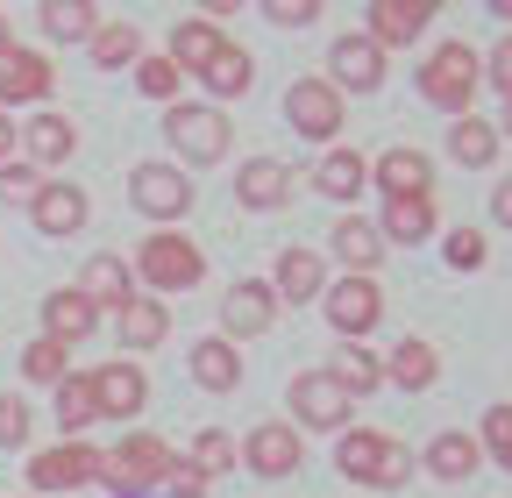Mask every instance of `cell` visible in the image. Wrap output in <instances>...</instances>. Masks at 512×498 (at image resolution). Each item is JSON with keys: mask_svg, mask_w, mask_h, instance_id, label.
Returning <instances> with one entry per match:
<instances>
[{"mask_svg": "<svg viewBox=\"0 0 512 498\" xmlns=\"http://www.w3.org/2000/svg\"><path fill=\"white\" fill-rule=\"evenodd\" d=\"M29 427H36V413H29L15 392H0V449H22V442H29Z\"/></svg>", "mask_w": 512, "mask_h": 498, "instance_id": "42", "label": "cell"}, {"mask_svg": "<svg viewBox=\"0 0 512 498\" xmlns=\"http://www.w3.org/2000/svg\"><path fill=\"white\" fill-rule=\"evenodd\" d=\"M271 321H278V292H271L264 278H242V285H235V292L221 299V328H228L221 342H242V335H264Z\"/></svg>", "mask_w": 512, "mask_h": 498, "instance_id": "7", "label": "cell"}, {"mask_svg": "<svg viewBox=\"0 0 512 498\" xmlns=\"http://www.w3.org/2000/svg\"><path fill=\"white\" fill-rule=\"evenodd\" d=\"M22 370H29L36 385H64V378H72V363H64V342H50V335H36V342L22 349Z\"/></svg>", "mask_w": 512, "mask_h": 498, "instance_id": "38", "label": "cell"}, {"mask_svg": "<svg viewBox=\"0 0 512 498\" xmlns=\"http://www.w3.org/2000/svg\"><path fill=\"white\" fill-rule=\"evenodd\" d=\"M192 470H200V477H214V470H235V442H228L221 427H207L200 442H192Z\"/></svg>", "mask_w": 512, "mask_h": 498, "instance_id": "41", "label": "cell"}, {"mask_svg": "<svg viewBox=\"0 0 512 498\" xmlns=\"http://www.w3.org/2000/svg\"><path fill=\"white\" fill-rule=\"evenodd\" d=\"M384 442H392V434L349 427L342 442H335V470H342V477H356V484H377V470H384Z\"/></svg>", "mask_w": 512, "mask_h": 498, "instance_id": "22", "label": "cell"}, {"mask_svg": "<svg viewBox=\"0 0 512 498\" xmlns=\"http://www.w3.org/2000/svg\"><path fill=\"white\" fill-rule=\"evenodd\" d=\"M157 292H185V285H200L207 278V257H200V242H185L178 228H157L143 242V264H136Z\"/></svg>", "mask_w": 512, "mask_h": 498, "instance_id": "4", "label": "cell"}, {"mask_svg": "<svg viewBox=\"0 0 512 498\" xmlns=\"http://www.w3.org/2000/svg\"><path fill=\"white\" fill-rule=\"evenodd\" d=\"M328 242H335V257L349 264V278H363V271L384 257V235H377L370 221H356V214H349V221H335V235H328Z\"/></svg>", "mask_w": 512, "mask_h": 498, "instance_id": "27", "label": "cell"}, {"mask_svg": "<svg viewBox=\"0 0 512 498\" xmlns=\"http://www.w3.org/2000/svg\"><path fill=\"white\" fill-rule=\"evenodd\" d=\"M328 378H335L349 399H363V392H377V385H384V370H377V356H370L363 342H342V356H335Z\"/></svg>", "mask_w": 512, "mask_h": 498, "instance_id": "34", "label": "cell"}, {"mask_svg": "<svg viewBox=\"0 0 512 498\" xmlns=\"http://www.w3.org/2000/svg\"><path fill=\"white\" fill-rule=\"evenodd\" d=\"M164 136H171V150H178L185 164H221V157H228V121H221V107H185V100H171Z\"/></svg>", "mask_w": 512, "mask_h": 498, "instance_id": "3", "label": "cell"}, {"mask_svg": "<svg viewBox=\"0 0 512 498\" xmlns=\"http://www.w3.org/2000/svg\"><path fill=\"white\" fill-rule=\"evenodd\" d=\"M328 65H335V79H328L335 93H342V86H349V93H370V86L384 79V50H377L370 36H342Z\"/></svg>", "mask_w": 512, "mask_h": 498, "instance_id": "15", "label": "cell"}, {"mask_svg": "<svg viewBox=\"0 0 512 498\" xmlns=\"http://www.w3.org/2000/svg\"><path fill=\"white\" fill-rule=\"evenodd\" d=\"M0 50H8V15H0Z\"/></svg>", "mask_w": 512, "mask_h": 498, "instance_id": "52", "label": "cell"}, {"mask_svg": "<svg viewBox=\"0 0 512 498\" xmlns=\"http://www.w3.org/2000/svg\"><path fill=\"white\" fill-rule=\"evenodd\" d=\"M221 43H228V36H221L214 22H178V29H171V65H178V72H207Z\"/></svg>", "mask_w": 512, "mask_h": 498, "instance_id": "29", "label": "cell"}, {"mask_svg": "<svg viewBox=\"0 0 512 498\" xmlns=\"http://www.w3.org/2000/svg\"><path fill=\"white\" fill-rule=\"evenodd\" d=\"M86 43H93V65H100V72H121V65H136V57H143L136 22H100Z\"/></svg>", "mask_w": 512, "mask_h": 498, "instance_id": "31", "label": "cell"}, {"mask_svg": "<svg viewBox=\"0 0 512 498\" xmlns=\"http://www.w3.org/2000/svg\"><path fill=\"white\" fill-rule=\"evenodd\" d=\"M370 171H377V185H384V200H427V185H434V164H427V150H413V143L384 150Z\"/></svg>", "mask_w": 512, "mask_h": 498, "instance_id": "11", "label": "cell"}, {"mask_svg": "<svg viewBox=\"0 0 512 498\" xmlns=\"http://www.w3.org/2000/svg\"><path fill=\"white\" fill-rule=\"evenodd\" d=\"M448 264H456V271H477V264H484V235H477V228H456V235H448Z\"/></svg>", "mask_w": 512, "mask_h": 498, "instance_id": "44", "label": "cell"}, {"mask_svg": "<svg viewBox=\"0 0 512 498\" xmlns=\"http://www.w3.org/2000/svg\"><path fill=\"white\" fill-rule=\"evenodd\" d=\"M413 477V449L406 442H384V470H377V491H392V484H406Z\"/></svg>", "mask_w": 512, "mask_h": 498, "instance_id": "45", "label": "cell"}, {"mask_svg": "<svg viewBox=\"0 0 512 498\" xmlns=\"http://www.w3.org/2000/svg\"><path fill=\"white\" fill-rule=\"evenodd\" d=\"M36 193H43L36 164H0V200H8V207H36Z\"/></svg>", "mask_w": 512, "mask_h": 498, "instance_id": "40", "label": "cell"}, {"mask_svg": "<svg viewBox=\"0 0 512 498\" xmlns=\"http://www.w3.org/2000/svg\"><path fill=\"white\" fill-rule=\"evenodd\" d=\"M491 214H498V221L512 228V178H505V185H498V193H491Z\"/></svg>", "mask_w": 512, "mask_h": 498, "instance_id": "49", "label": "cell"}, {"mask_svg": "<svg viewBox=\"0 0 512 498\" xmlns=\"http://www.w3.org/2000/svg\"><path fill=\"white\" fill-rule=\"evenodd\" d=\"M128 200H136L150 221H178L192 207V178L178 164H136L128 171Z\"/></svg>", "mask_w": 512, "mask_h": 498, "instance_id": "5", "label": "cell"}, {"mask_svg": "<svg viewBox=\"0 0 512 498\" xmlns=\"http://www.w3.org/2000/svg\"><path fill=\"white\" fill-rule=\"evenodd\" d=\"M271 292H278V299H313V292H320V257H313V249H285Z\"/></svg>", "mask_w": 512, "mask_h": 498, "instance_id": "35", "label": "cell"}, {"mask_svg": "<svg viewBox=\"0 0 512 498\" xmlns=\"http://www.w3.org/2000/svg\"><path fill=\"white\" fill-rule=\"evenodd\" d=\"M192 378H200L207 392H235V385H242V356H235V342H221V335L192 342Z\"/></svg>", "mask_w": 512, "mask_h": 498, "instance_id": "23", "label": "cell"}, {"mask_svg": "<svg viewBox=\"0 0 512 498\" xmlns=\"http://www.w3.org/2000/svg\"><path fill=\"white\" fill-rule=\"evenodd\" d=\"M29 221L43 235H79L86 228V193H79V185H43L36 207H29Z\"/></svg>", "mask_w": 512, "mask_h": 498, "instance_id": "20", "label": "cell"}, {"mask_svg": "<svg viewBox=\"0 0 512 498\" xmlns=\"http://www.w3.org/2000/svg\"><path fill=\"white\" fill-rule=\"evenodd\" d=\"M43 36H57V43H86L93 29H100V8L93 0H43Z\"/></svg>", "mask_w": 512, "mask_h": 498, "instance_id": "28", "label": "cell"}, {"mask_svg": "<svg viewBox=\"0 0 512 498\" xmlns=\"http://www.w3.org/2000/svg\"><path fill=\"white\" fill-rule=\"evenodd\" d=\"M15 143H22L36 164H64V157L79 150V129H72L64 114H36V121H22V129H15Z\"/></svg>", "mask_w": 512, "mask_h": 498, "instance_id": "19", "label": "cell"}, {"mask_svg": "<svg viewBox=\"0 0 512 498\" xmlns=\"http://www.w3.org/2000/svg\"><path fill=\"white\" fill-rule=\"evenodd\" d=\"M93 328H100V306L86 292H50L43 299V335L50 342H86Z\"/></svg>", "mask_w": 512, "mask_h": 498, "instance_id": "16", "label": "cell"}, {"mask_svg": "<svg viewBox=\"0 0 512 498\" xmlns=\"http://www.w3.org/2000/svg\"><path fill=\"white\" fill-rule=\"evenodd\" d=\"M242 463H249L256 477H292V470L306 463V449H299V427H292V420L256 427L249 442H242Z\"/></svg>", "mask_w": 512, "mask_h": 498, "instance_id": "8", "label": "cell"}, {"mask_svg": "<svg viewBox=\"0 0 512 498\" xmlns=\"http://www.w3.org/2000/svg\"><path fill=\"white\" fill-rule=\"evenodd\" d=\"M448 157H456V164H470V171H484V164L498 157V121L456 114V129H448Z\"/></svg>", "mask_w": 512, "mask_h": 498, "instance_id": "26", "label": "cell"}, {"mask_svg": "<svg viewBox=\"0 0 512 498\" xmlns=\"http://www.w3.org/2000/svg\"><path fill=\"white\" fill-rule=\"evenodd\" d=\"M8 150H15V121H8V107H0V164H8Z\"/></svg>", "mask_w": 512, "mask_h": 498, "instance_id": "50", "label": "cell"}, {"mask_svg": "<svg viewBox=\"0 0 512 498\" xmlns=\"http://www.w3.org/2000/svg\"><path fill=\"white\" fill-rule=\"evenodd\" d=\"M143 399H150V378H143L136 363H107V370H93V413L128 420V413H143Z\"/></svg>", "mask_w": 512, "mask_h": 498, "instance_id": "10", "label": "cell"}, {"mask_svg": "<svg viewBox=\"0 0 512 498\" xmlns=\"http://www.w3.org/2000/svg\"><path fill=\"white\" fill-rule=\"evenodd\" d=\"M363 178H370V164H363L356 150H328V157L313 164V185H320L328 200H356V193H363Z\"/></svg>", "mask_w": 512, "mask_h": 498, "instance_id": "30", "label": "cell"}, {"mask_svg": "<svg viewBox=\"0 0 512 498\" xmlns=\"http://www.w3.org/2000/svg\"><path fill=\"white\" fill-rule=\"evenodd\" d=\"M477 79H484L477 50L456 36V43H441V50L427 57V72H420V93H427L434 107H448V114H470V93H477Z\"/></svg>", "mask_w": 512, "mask_h": 498, "instance_id": "2", "label": "cell"}, {"mask_svg": "<svg viewBox=\"0 0 512 498\" xmlns=\"http://www.w3.org/2000/svg\"><path fill=\"white\" fill-rule=\"evenodd\" d=\"M164 484H171V498H207V477L192 470V463H171V477H164Z\"/></svg>", "mask_w": 512, "mask_h": 498, "instance_id": "47", "label": "cell"}, {"mask_svg": "<svg viewBox=\"0 0 512 498\" xmlns=\"http://www.w3.org/2000/svg\"><path fill=\"white\" fill-rule=\"evenodd\" d=\"M86 477H100V456H93L86 442H57V449H43V456L29 463V484H36V491H79Z\"/></svg>", "mask_w": 512, "mask_h": 498, "instance_id": "9", "label": "cell"}, {"mask_svg": "<svg viewBox=\"0 0 512 498\" xmlns=\"http://www.w3.org/2000/svg\"><path fill=\"white\" fill-rule=\"evenodd\" d=\"M498 136H512V100H505V121H498Z\"/></svg>", "mask_w": 512, "mask_h": 498, "instance_id": "51", "label": "cell"}, {"mask_svg": "<svg viewBox=\"0 0 512 498\" xmlns=\"http://www.w3.org/2000/svg\"><path fill=\"white\" fill-rule=\"evenodd\" d=\"M384 242H427L434 235V200H384Z\"/></svg>", "mask_w": 512, "mask_h": 498, "instance_id": "33", "label": "cell"}, {"mask_svg": "<svg viewBox=\"0 0 512 498\" xmlns=\"http://www.w3.org/2000/svg\"><path fill=\"white\" fill-rule=\"evenodd\" d=\"M427 0H370V43L384 50V43H413L420 29H427Z\"/></svg>", "mask_w": 512, "mask_h": 498, "instance_id": "18", "label": "cell"}, {"mask_svg": "<svg viewBox=\"0 0 512 498\" xmlns=\"http://www.w3.org/2000/svg\"><path fill=\"white\" fill-rule=\"evenodd\" d=\"M377 370H384L392 385H406V392H427V385L441 378V356H434V342H420V335H413V342H399L392 356H384Z\"/></svg>", "mask_w": 512, "mask_h": 498, "instance_id": "21", "label": "cell"}, {"mask_svg": "<svg viewBox=\"0 0 512 498\" xmlns=\"http://www.w3.org/2000/svg\"><path fill=\"white\" fill-rule=\"evenodd\" d=\"M484 79H491V86H498V93L512 100V36H505V43L491 50V72H484Z\"/></svg>", "mask_w": 512, "mask_h": 498, "instance_id": "48", "label": "cell"}, {"mask_svg": "<svg viewBox=\"0 0 512 498\" xmlns=\"http://www.w3.org/2000/svg\"><path fill=\"white\" fill-rule=\"evenodd\" d=\"M200 79H207V86H214L221 100H235V93H249V79H256V72H249V50H235V43H221V50H214V65H207Z\"/></svg>", "mask_w": 512, "mask_h": 498, "instance_id": "36", "label": "cell"}, {"mask_svg": "<svg viewBox=\"0 0 512 498\" xmlns=\"http://www.w3.org/2000/svg\"><path fill=\"white\" fill-rule=\"evenodd\" d=\"M171 442H157V434H128V442H114L107 456H100V477L114 484V498H136V491H150V484H164L171 477Z\"/></svg>", "mask_w": 512, "mask_h": 498, "instance_id": "1", "label": "cell"}, {"mask_svg": "<svg viewBox=\"0 0 512 498\" xmlns=\"http://www.w3.org/2000/svg\"><path fill=\"white\" fill-rule=\"evenodd\" d=\"M164 328H171L164 299H128V306H121V342H128V349H157Z\"/></svg>", "mask_w": 512, "mask_h": 498, "instance_id": "32", "label": "cell"}, {"mask_svg": "<svg viewBox=\"0 0 512 498\" xmlns=\"http://www.w3.org/2000/svg\"><path fill=\"white\" fill-rule=\"evenodd\" d=\"M477 449H491L498 470H512V406H491V413H484V442H477Z\"/></svg>", "mask_w": 512, "mask_h": 498, "instance_id": "43", "label": "cell"}, {"mask_svg": "<svg viewBox=\"0 0 512 498\" xmlns=\"http://www.w3.org/2000/svg\"><path fill=\"white\" fill-rule=\"evenodd\" d=\"M235 200H242V207H256V214L285 207V200H292V171H285L278 157H249V164H242V178H235Z\"/></svg>", "mask_w": 512, "mask_h": 498, "instance_id": "14", "label": "cell"}, {"mask_svg": "<svg viewBox=\"0 0 512 498\" xmlns=\"http://www.w3.org/2000/svg\"><path fill=\"white\" fill-rule=\"evenodd\" d=\"M477 463H484L477 434H434V442H427V470H434V477H448V484L477 477Z\"/></svg>", "mask_w": 512, "mask_h": 498, "instance_id": "25", "label": "cell"}, {"mask_svg": "<svg viewBox=\"0 0 512 498\" xmlns=\"http://www.w3.org/2000/svg\"><path fill=\"white\" fill-rule=\"evenodd\" d=\"M86 420H100V413H93V378H64V385H57V427H64V442H72Z\"/></svg>", "mask_w": 512, "mask_h": 498, "instance_id": "37", "label": "cell"}, {"mask_svg": "<svg viewBox=\"0 0 512 498\" xmlns=\"http://www.w3.org/2000/svg\"><path fill=\"white\" fill-rule=\"evenodd\" d=\"M278 29H306L313 15H320V0H271V8H264Z\"/></svg>", "mask_w": 512, "mask_h": 498, "instance_id": "46", "label": "cell"}, {"mask_svg": "<svg viewBox=\"0 0 512 498\" xmlns=\"http://www.w3.org/2000/svg\"><path fill=\"white\" fill-rule=\"evenodd\" d=\"M292 413L306 427H342L349 420V392L328 378V370H306V378H292Z\"/></svg>", "mask_w": 512, "mask_h": 498, "instance_id": "12", "label": "cell"}, {"mask_svg": "<svg viewBox=\"0 0 512 498\" xmlns=\"http://www.w3.org/2000/svg\"><path fill=\"white\" fill-rule=\"evenodd\" d=\"M377 314H384V299H377V285H370V278H342V285L328 292V321L342 328V342L370 335V328H377Z\"/></svg>", "mask_w": 512, "mask_h": 498, "instance_id": "13", "label": "cell"}, {"mask_svg": "<svg viewBox=\"0 0 512 498\" xmlns=\"http://www.w3.org/2000/svg\"><path fill=\"white\" fill-rule=\"evenodd\" d=\"M50 93V57H36V50H0V107L8 100H43Z\"/></svg>", "mask_w": 512, "mask_h": 498, "instance_id": "17", "label": "cell"}, {"mask_svg": "<svg viewBox=\"0 0 512 498\" xmlns=\"http://www.w3.org/2000/svg\"><path fill=\"white\" fill-rule=\"evenodd\" d=\"M136 86H143L150 100H178V86H185V72L171 65V57H136Z\"/></svg>", "mask_w": 512, "mask_h": 498, "instance_id": "39", "label": "cell"}, {"mask_svg": "<svg viewBox=\"0 0 512 498\" xmlns=\"http://www.w3.org/2000/svg\"><path fill=\"white\" fill-rule=\"evenodd\" d=\"M79 292H86L93 306H114V314H121V306L136 299V271H128L121 257H93L86 278H79Z\"/></svg>", "mask_w": 512, "mask_h": 498, "instance_id": "24", "label": "cell"}, {"mask_svg": "<svg viewBox=\"0 0 512 498\" xmlns=\"http://www.w3.org/2000/svg\"><path fill=\"white\" fill-rule=\"evenodd\" d=\"M285 121H292L306 143H335V129H342V93H335L328 79H299V86L285 93Z\"/></svg>", "mask_w": 512, "mask_h": 498, "instance_id": "6", "label": "cell"}]
</instances>
